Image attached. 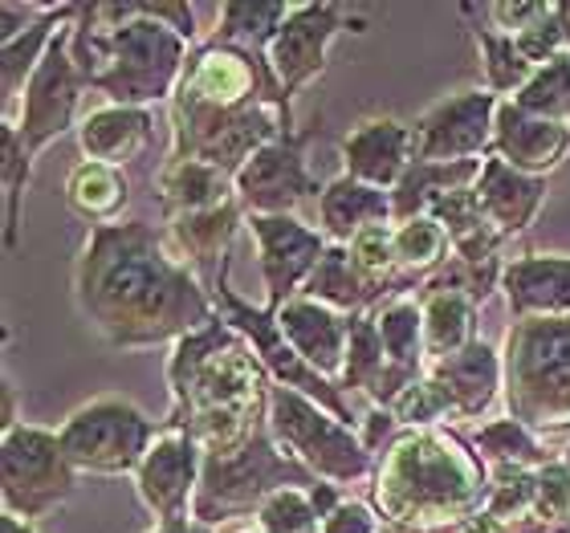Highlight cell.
<instances>
[{
  "label": "cell",
  "mask_w": 570,
  "mask_h": 533,
  "mask_svg": "<svg viewBox=\"0 0 570 533\" xmlns=\"http://www.w3.org/2000/svg\"><path fill=\"white\" fill-rule=\"evenodd\" d=\"M505 415L550 440L570 432V318L510 322L501 343Z\"/></svg>",
  "instance_id": "5b68a950"
},
{
  "label": "cell",
  "mask_w": 570,
  "mask_h": 533,
  "mask_svg": "<svg viewBox=\"0 0 570 533\" xmlns=\"http://www.w3.org/2000/svg\"><path fill=\"white\" fill-rule=\"evenodd\" d=\"M277 322H282L289 346L309 367L334 383L343 379L346 346H351V318L346 314L322 306V302H309V297H294L277 309Z\"/></svg>",
  "instance_id": "44dd1931"
},
{
  "label": "cell",
  "mask_w": 570,
  "mask_h": 533,
  "mask_svg": "<svg viewBox=\"0 0 570 533\" xmlns=\"http://www.w3.org/2000/svg\"><path fill=\"white\" fill-rule=\"evenodd\" d=\"M562 464L570 468V440H567V448H562Z\"/></svg>",
  "instance_id": "816d5d0a"
},
{
  "label": "cell",
  "mask_w": 570,
  "mask_h": 533,
  "mask_svg": "<svg viewBox=\"0 0 570 533\" xmlns=\"http://www.w3.org/2000/svg\"><path fill=\"white\" fill-rule=\"evenodd\" d=\"M513 102L522 110H530V115H538V119L567 122L570 127V53L547 61V66L513 95Z\"/></svg>",
  "instance_id": "74e56055"
},
{
  "label": "cell",
  "mask_w": 570,
  "mask_h": 533,
  "mask_svg": "<svg viewBox=\"0 0 570 533\" xmlns=\"http://www.w3.org/2000/svg\"><path fill=\"white\" fill-rule=\"evenodd\" d=\"M297 297H309V302H322V306L338 309L346 318L355 314H375L380 306L395 302V289L387 282H375L371 273L358 269V261L351 257L346 245H331L326 257L318 261V269L309 273L306 289Z\"/></svg>",
  "instance_id": "cb8c5ba5"
},
{
  "label": "cell",
  "mask_w": 570,
  "mask_h": 533,
  "mask_svg": "<svg viewBox=\"0 0 570 533\" xmlns=\"http://www.w3.org/2000/svg\"><path fill=\"white\" fill-rule=\"evenodd\" d=\"M387 412L395 415L400 427H440V420L456 415V407H452V395L444 392V383L424 375V379L412 383Z\"/></svg>",
  "instance_id": "60d3db41"
},
{
  "label": "cell",
  "mask_w": 570,
  "mask_h": 533,
  "mask_svg": "<svg viewBox=\"0 0 570 533\" xmlns=\"http://www.w3.org/2000/svg\"><path fill=\"white\" fill-rule=\"evenodd\" d=\"M322 122L314 119L302 131H282L274 142H265L237 176V200L249 216H294L297 204L318 200L322 188L309 176L306 147L318 139Z\"/></svg>",
  "instance_id": "8fae6325"
},
{
  "label": "cell",
  "mask_w": 570,
  "mask_h": 533,
  "mask_svg": "<svg viewBox=\"0 0 570 533\" xmlns=\"http://www.w3.org/2000/svg\"><path fill=\"white\" fill-rule=\"evenodd\" d=\"M245 220H249V213H245V204L233 196L228 204H216V208H204V213L171 216V220H167V240H171V249L196 269L204 289H213L216 277L225 273L228 249H233V240H237Z\"/></svg>",
  "instance_id": "d6986e66"
},
{
  "label": "cell",
  "mask_w": 570,
  "mask_h": 533,
  "mask_svg": "<svg viewBox=\"0 0 570 533\" xmlns=\"http://www.w3.org/2000/svg\"><path fill=\"white\" fill-rule=\"evenodd\" d=\"M70 33L73 24H66L53 37L46 61L37 66L33 82L24 86L21 115L12 122L29 159H37L49 142H58L66 131H78V102H82V95L90 86H86L82 70H78V61L70 53Z\"/></svg>",
  "instance_id": "7c38bea8"
},
{
  "label": "cell",
  "mask_w": 570,
  "mask_h": 533,
  "mask_svg": "<svg viewBox=\"0 0 570 533\" xmlns=\"http://www.w3.org/2000/svg\"><path fill=\"white\" fill-rule=\"evenodd\" d=\"M78 468L61 448L58 432L37 424H17L0 440V493L4 513L37 525L41 517L66 505L78 488Z\"/></svg>",
  "instance_id": "30bf717a"
},
{
  "label": "cell",
  "mask_w": 570,
  "mask_h": 533,
  "mask_svg": "<svg viewBox=\"0 0 570 533\" xmlns=\"http://www.w3.org/2000/svg\"><path fill=\"white\" fill-rule=\"evenodd\" d=\"M513 41H518L522 58L530 61L534 70H542L547 61L570 53V0H554L547 17L538 24H530L525 33H518Z\"/></svg>",
  "instance_id": "f35d334b"
},
{
  "label": "cell",
  "mask_w": 570,
  "mask_h": 533,
  "mask_svg": "<svg viewBox=\"0 0 570 533\" xmlns=\"http://www.w3.org/2000/svg\"><path fill=\"white\" fill-rule=\"evenodd\" d=\"M33 179V159L24 155V142L12 122L0 119V191H4V253H17L21 237V204L24 188Z\"/></svg>",
  "instance_id": "8d00e7d4"
},
{
  "label": "cell",
  "mask_w": 570,
  "mask_h": 533,
  "mask_svg": "<svg viewBox=\"0 0 570 533\" xmlns=\"http://www.w3.org/2000/svg\"><path fill=\"white\" fill-rule=\"evenodd\" d=\"M375 322H380L383 355H387L392 379H395V387H400V395H404L412 383L428 375L424 309H420L416 297L407 294V297H395V302L375 309Z\"/></svg>",
  "instance_id": "f1b7e54d"
},
{
  "label": "cell",
  "mask_w": 570,
  "mask_h": 533,
  "mask_svg": "<svg viewBox=\"0 0 570 533\" xmlns=\"http://www.w3.org/2000/svg\"><path fill=\"white\" fill-rule=\"evenodd\" d=\"M314 485H322V481L277 444L269 415H265L240 448L225 452V456H204L200 488L191 501V522L216 530V525L245 517V513L257 517V510L282 488H306L309 493Z\"/></svg>",
  "instance_id": "8992f818"
},
{
  "label": "cell",
  "mask_w": 570,
  "mask_h": 533,
  "mask_svg": "<svg viewBox=\"0 0 570 533\" xmlns=\"http://www.w3.org/2000/svg\"><path fill=\"white\" fill-rule=\"evenodd\" d=\"M510 167L525 171V176L547 179L550 171H559L570 155V127L567 122L538 119L530 110H522L513 98H501L498 107V127H493V151Z\"/></svg>",
  "instance_id": "e0dca14e"
},
{
  "label": "cell",
  "mask_w": 570,
  "mask_h": 533,
  "mask_svg": "<svg viewBox=\"0 0 570 533\" xmlns=\"http://www.w3.org/2000/svg\"><path fill=\"white\" fill-rule=\"evenodd\" d=\"M269 427H274L277 444L297 464H306L318 481L355 485V481L375 476V456L367 452L355 427L343 424L338 415H331L306 395L277 387V383L269 387Z\"/></svg>",
  "instance_id": "52a82bcc"
},
{
  "label": "cell",
  "mask_w": 570,
  "mask_h": 533,
  "mask_svg": "<svg viewBox=\"0 0 570 533\" xmlns=\"http://www.w3.org/2000/svg\"><path fill=\"white\" fill-rule=\"evenodd\" d=\"M0 387H4V407H0V415H4V420H0V427L9 432V427L21 424V420H17V387H12V375H9V371H4V379H0Z\"/></svg>",
  "instance_id": "c3c4849f"
},
{
  "label": "cell",
  "mask_w": 570,
  "mask_h": 533,
  "mask_svg": "<svg viewBox=\"0 0 570 533\" xmlns=\"http://www.w3.org/2000/svg\"><path fill=\"white\" fill-rule=\"evenodd\" d=\"M151 110L139 107H98L90 110L82 122H78V147H82L86 159L107 167H122L139 159L147 147H151Z\"/></svg>",
  "instance_id": "484cf974"
},
{
  "label": "cell",
  "mask_w": 570,
  "mask_h": 533,
  "mask_svg": "<svg viewBox=\"0 0 570 533\" xmlns=\"http://www.w3.org/2000/svg\"><path fill=\"white\" fill-rule=\"evenodd\" d=\"M0 533H37L29 522H21V517H12V513H4L0 517Z\"/></svg>",
  "instance_id": "f907efd6"
},
{
  "label": "cell",
  "mask_w": 570,
  "mask_h": 533,
  "mask_svg": "<svg viewBox=\"0 0 570 533\" xmlns=\"http://www.w3.org/2000/svg\"><path fill=\"white\" fill-rule=\"evenodd\" d=\"M155 191L164 204V216H184V213H204L216 204H228L237 196V179L200 159H164L159 176H155Z\"/></svg>",
  "instance_id": "83f0119b"
},
{
  "label": "cell",
  "mask_w": 570,
  "mask_h": 533,
  "mask_svg": "<svg viewBox=\"0 0 570 533\" xmlns=\"http://www.w3.org/2000/svg\"><path fill=\"white\" fill-rule=\"evenodd\" d=\"M534 517L550 533H570V468L562 456L534 473Z\"/></svg>",
  "instance_id": "ee69618b"
},
{
  "label": "cell",
  "mask_w": 570,
  "mask_h": 533,
  "mask_svg": "<svg viewBox=\"0 0 570 533\" xmlns=\"http://www.w3.org/2000/svg\"><path fill=\"white\" fill-rule=\"evenodd\" d=\"M428 375L444 383L452 395V407L461 420H481L493 412L498 395L505 392V367H501V351L485 338L464 346L461 355H449L440 363H428Z\"/></svg>",
  "instance_id": "603a6c76"
},
{
  "label": "cell",
  "mask_w": 570,
  "mask_h": 533,
  "mask_svg": "<svg viewBox=\"0 0 570 533\" xmlns=\"http://www.w3.org/2000/svg\"><path fill=\"white\" fill-rule=\"evenodd\" d=\"M534 473L530 468H493V488H489L485 513H493L505 525L530 522L534 517Z\"/></svg>",
  "instance_id": "ab89813d"
},
{
  "label": "cell",
  "mask_w": 570,
  "mask_h": 533,
  "mask_svg": "<svg viewBox=\"0 0 570 533\" xmlns=\"http://www.w3.org/2000/svg\"><path fill=\"white\" fill-rule=\"evenodd\" d=\"M159 432H164V420L142 415L131 399L98 395L58 427V440L78 473L135 476Z\"/></svg>",
  "instance_id": "ba28073f"
},
{
  "label": "cell",
  "mask_w": 570,
  "mask_h": 533,
  "mask_svg": "<svg viewBox=\"0 0 570 533\" xmlns=\"http://www.w3.org/2000/svg\"><path fill=\"white\" fill-rule=\"evenodd\" d=\"M501 98L485 86H469L440 98L412 122V159L420 164H464L489 159Z\"/></svg>",
  "instance_id": "4fadbf2b"
},
{
  "label": "cell",
  "mask_w": 570,
  "mask_h": 533,
  "mask_svg": "<svg viewBox=\"0 0 570 533\" xmlns=\"http://www.w3.org/2000/svg\"><path fill=\"white\" fill-rule=\"evenodd\" d=\"M78 9L82 4H49L46 17L33 29H24L21 37H12V41L0 46V110H4V119H12V102L24 95V86L33 82L37 66L46 61L53 37L66 24L78 21Z\"/></svg>",
  "instance_id": "4316f807"
},
{
  "label": "cell",
  "mask_w": 570,
  "mask_h": 533,
  "mask_svg": "<svg viewBox=\"0 0 570 533\" xmlns=\"http://www.w3.org/2000/svg\"><path fill=\"white\" fill-rule=\"evenodd\" d=\"M322 533H383V517L371 501L343 497L338 501V510L322 522Z\"/></svg>",
  "instance_id": "bcb514c9"
},
{
  "label": "cell",
  "mask_w": 570,
  "mask_h": 533,
  "mask_svg": "<svg viewBox=\"0 0 570 533\" xmlns=\"http://www.w3.org/2000/svg\"><path fill=\"white\" fill-rule=\"evenodd\" d=\"M473 188L476 200H481V213L489 216V225L498 228L505 240L530 233L538 208L547 204V179L525 176V171L510 167L505 159H498V155L485 159Z\"/></svg>",
  "instance_id": "7402d4cb"
},
{
  "label": "cell",
  "mask_w": 570,
  "mask_h": 533,
  "mask_svg": "<svg viewBox=\"0 0 570 533\" xmlns=\"http://www.w3.org/2000/svg\"><path fill=\"white\" fill-rule=\"evenodd\" d=\"M204 476V448L196 444L191 432L184 427H167L155 436L151 452L142 456L139 473H135V493L155 517V525L188 522L191 501Z\"/></svg>",
  "instance_id": "9a60e30c"
},
{
  "label": "cell",
  "mask_w": 570,
  "mask_h": 533,
  "mask_svg": "<svg viewBox=\"0 0 570 533\" xmlns=\"http://www.w3.org/2000/svg\"><path fill=\"white\" fill-rule=\"evenodd\" d=\"M73 302L90 330L119 351L176 346L216 318L196 269L147 220L86 233L73 261Z\"/></svg>",
  "instance_id": "6da1fadb"
},
{
  "label": "cell",
  "mask_w": 570,
  "mask_h": 533,
  "mask_svg": "<svg viewBox=\"0 0 570 533\" xmlns=\"http://www.w3.org/2000/svg\"><path fill=\"white\" fill-rule=\"evenodd\" d=\"M262 533H322V517L306 488H282L257 510Z\"/></svg>",
  "instance_id": "b9f144b4"
},
{
  "label": "cell",
  "mask_w": 570,
  "mask_h": 533,
  "mask_svg": "<svg viewBox=\"0 0 570 533\" xmlns=\"http://www.w3.org/2000/svg\"><path fill=\"white\" fill-rule=\"evenodd\" d=\"M245 228L257 240V257H262V277H265V309H282L285 302H294L306 289L309 273L318 269L326 257L331 240L322 237L318 228L302 225L297 216H249Z\"/></svg>",
  "instance_id": "2e32d148"
},
{
  "label": "cell",
  "mask_w": 570,
  "mask_h": 533,
  "mask_svg": "<svg viewBox=\"0 0 570 533\" xmlns=\"http://www.w3.org/2000/svg\"><path fill=\"white\" fill-rule=\"evenodd\" d=\"M485 159H464V164H420L412 159V167L404 171V179L392 188V216L395 225L416 220V216L432 213V204L440 196H449L456 188H473L481 176Z\"/></svg>",
  "instance_id": "d6a6232c"
},
{
  "label": "cell",
  "mask_w": 570,
  "mask_h": 533,
  "mask_svg": "<svg viewBox=\"0 0 570 533\" xmlns=\"http://www.w3.org/2000/svg\"><path fill=\"white\" fill-rule=\"evenodd\" d=\"M392 191L371 188L355 176H334L318 196V233L331 245H351V240L371 225H392Z\"/></svg>",
  "instance_id": "d4e9b609"
},
{
  "label": "cell",
  "mask_w": 570,
  "mask_h": 533,
  "mask_svg": "<svg viewBox=\"0 0 570 533\" xmlns=\"http://www.w3.org/2000/svg\"><path fill=\"white\" fill-rule=\"evenodd\" d=\"M473 448L485 456L489 468H542V464L559 461L562 452H550L547 440L534 436L525 424L501 415V420H489L473 432Z\"/></svg>",
  "instance_id": "e575fe53"
},
{
  "label": "cell",
  "mask_w": 570,
  "mask_h": 533,
  "mask_svg": "<svg viewBox=\"0 0 570 533\" xmlns=\"http://www.w3.org/2000/svg\"><path fill=\"white\" fill-rule=\"evenodd\" d=\"M294 4L285 0H228L220 4V21H216V41H228L237 49H253V53H269L277 29L285 24Z\"/></svg>",
  "instance_id": "d590c367"
},
{
  "label": "cell",
  "mask_w": 570,
  "mask_h": 533,
  "mask_svg": "<svg viewBox=\"0 0 570 533\" xmlns=\"http://www.w3.org/2000/svg\"><path fill=\"white\" fill-rule=\"evenodd\" d=\"M240 533H262V530H257V525H253V530H240Z\"/></svg>",
  "instance_id": "f5cc1de1"
},
{
  "label": "cell",
  "mask_w": 570,
  "mask_h": 533,
  "mask_svg": "<svg viewBox=\"0 0 570 533\" xmlns=\"http://www.w3.org/2000/svg\"><path fill=\"white\" fill-rule=\"evenodd\" d=\"M367 33V17L351 4H334V0H309V4H294L285 24L277 29L274 46H269V61H274L282 90L294 95L302 86H309L314 78L326 73V58L331 46L346 33Z\"/></svg>",
  "instance_id": "5bb4252c"
},
{
  "label": "cell",
  "mask_w": 570,
  "mask_h": 533,
  "mask_svg": "<svg viewBox=\"0 0 570 533\" xmlns=\"http://www.w3.org/2000/svg\"><path fill=\"white\" fill-rule=\"evenodd\" d=\"M550 4H554V0H493V4H481V9H485L493 29L518 37V33H525L530 24L542 21L550 12Z\"/></svg>",
  "instance_id": "f6af8a7d"
},
{
  "label": "cell",
  "mask_w": 570,
  "mask_h": 533,
  "mask_svg": "<svg viewBox=\"0 0 570 533\" xmlns=\"http://www.w3.org/2000/svg\"><path fill=\"white\" fill-rule=\"evenodd\" d=\"M346 249H351V257L358 261V269L371 273L375 282H387L400 297H407L404 282H400V273H395V220L392 225L363 228Z\"/></svg>",
  "instance_id": "7bdbcfd3"
},
{
  "label": "cell",
  "mask_w": 570,
  "mask_h": 533,
  "mask_svg": "<svg viewBox=\"0 0 570 533\" xmlns=\"http://www.w3.org/2000/svg\"><path fill=\"white\" fill-rule=\"evenodd\" d=\"M424 309V346L428 363H440L449 355H461L464 346H473L476 334V302L461 289H440V285H420L416 294Z\"/></svg>",
  "instance_id": "f546056e"
},
{
  "label": "cell",
  "mask_w": 570,
  "mask_h": 533,
  "mask_svg": "<svg viewBox=\"0 0 570 533\" xmlns=\"http://www.w3.org/2000/svg\"><path fill=\"white\" fill-rule=\"evenodd\" d=\"M196 41V9L188 0H122L82 4L70 33V53L86 86L110 107L171 102Z\"/></svg>",
  "instance_id": "7a4b0ae2"
},
{
  "label": "cell",
  "mask_w": 570,
  "mask_h": 533,
  "mask_svg": "<svg viewBox=\"0 0 570 533\" xmlns=\"http://www.w3.org/2000/svg\"><path fill=\"white\" fill-rule=\"evenodd\" d=\"M338 155H343L346 176L392 191L412 167V122L392 119V115L355 122L338 142Z\"/></svg>",
  "instance_id": "ac0fdd59"
},
{
  "label": "cell",
  "mask_w": 570,
  "mask_h": 533,
  "mask_svg": "<svg viewBox=\"0 0 570 533\" xmlns=\"http://www.w3.org/2000/svg\"><path fill=\"white\" fill-rule=\"evenodd\" d=\"M456 12L464 17L469 33H473L476 49H481V70H485V90L498 98H513L530 78H534V66L522 58V49L510 33L493 29L481 4H456Z\"/></svg>",
  "instance_id": "1f68e13d"
},
{
  "label": "cell",
  "mask_w": 570,
  "mask_h": 533,
  "mask_svg": "<svg viewBox=\"0 0 570 533\" xmlns=\"http://www.w3.org/2000/svg\"><path fill=\"white\" fill-rule=\"evenodd\" d=\"M501 289L513 322L525 318H570V257L567 253H525L505 261Z\"/></svg>",
  "instance_id": "ffe728a7"
},
{
  "label": "cell",
  "mask_w": 570,
  "mask_h": 533,
  "mask_svg": "<svg viewBox=\"0 0 570 533\" xmlns=\"http://www.w3.org/2000/svg\"><path fill=\"white\" fill-rule=\"evenodd\" d=\"M269 387L274 379L265 375L262 358L216 314L167 355L171 412L164 424L191 432L204 456H225L269 415Z\"/></svg>",
  "instance_id": "3957f363"
},
{
  "label": "cell",
  "mask_w": 570,
  "mask_h": 533,
  "mask_svg": "<svg viewBox=\"0 0 570 533\" xmlns=\"http://www.w3.org/2000/svg\"><path fill=\"white\" fill-rule=\"evenodd\" d=\"M208 294H213L216 314H220V318H225L228 326H233V330L253 346V355L262 358L265 375H269L277 387H289V392L306 395V399H314L331 415H338L343 424L355 427V412H351L343 387H338L334 379H326V375H318L306 358L297 355L294 346H289V338H285L282 322H277L274 309L253 306V302H245V297L228 285V265H225V273L216 277V285L208 289Z\"/></svg>",
  "instance_id": "9c48e42d"
},
{
  "label": "cell",
  "mask_w": 570,
  "mask_h": 533,
  "mask_svg": "<svg viewBox=\"0 0 570 533\" xmlns=\"http://www.w3.org/2000/svg\"><path fill=\"white\" fill-rule=\"evenodd\" d=\"M49 4H21V0H4L0 4V46L12 41V37H21L24 29H33L41 17H46Z\"/></svg>",
  "instance_id": "7dc6e473"
},
{
  "label": "cell",
  "mask_w": 570,
  "mask_h": 533,
  "mask_svg": "<svg viewBox=\"0 0 570 533\" xmlns=\"http://www.w3.org/2000/svg\"><path fill=\"white\" fill-rule=\"evenodd\" d=\"M61 196H66V208L78 220H86V228H102V225H119L122 208L131 204V184L122 176V167L82 159V164L70 167Z\"/></svg>",
  "instance_id": "4dcf8cb0"
},
{
  "label": "cell",
  "mask_w": 570,
  "mask_h": 533,
  "mask_svg": "<svg viewBox=\"0 0 570 533\" xmlns=\"http://www.w3.org/2000/svg\"><path fill=\"white\" fill-rule=\"evenodd\" d=\"M147 533H216L213 525H200V522H171V525H155V530H147Z\"/></svg>",
  "instance_id": "681fc988"
},
{
  "label": "cell",
  "mask_w": 570,
  "mask_h": 533,
  "mask_svg": "<svg viewBox=\"0 0 570 533\" xmlns=\"http://www.w3.org/2000/svg\"><path fill=\"white\" fill-rule=\"evenodd\" d=\"M449 261H452V240L432 216H416V220L395 225V273H400L407 294L412 289L420 294V285L428 277H436Z\"/></svg>",
  "instance_id": "836d02e7"
},
{
  "label": "cell",
  "mask_w": 570,
  "mask_h": 533,
  "mask_svg": "<svg viewBox=\"0 0 570 533\" xmlns=\"http://www.w3.org/2000/svg\"><path fill=\"white\" fill-rule=\"evenodd\" d=\"M493 468L452 427H400V436L375 456L371 505L383 522L420 533L452 530L485 510Z\"/></svg>",
  "instance_id": "277c9868"
}]
</instances>
